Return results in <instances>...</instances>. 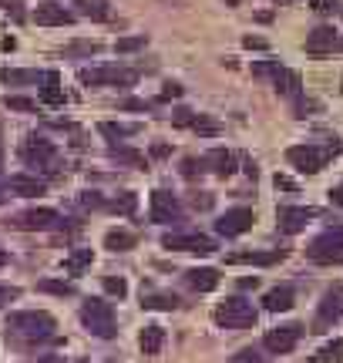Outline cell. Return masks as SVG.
I'll list each match as a JSON object with an SVG mask.
<instances>
[{
	"label": "cell",
	"mask_w": 343,
	"mask_h": 363,
	"mask_svg": "<svg viewBox=\"0 0 343 363\" xmlns=\"http://www.w3.org/2000/svg\"><path fill=\"white\" fill-rule=\"evenodd\" d=\"M7 330L21 340H47L57 330V320L44 310H21L7 316Z\"/></svg>",
	"instance_id": "obj_1"
},
{
	"label": "cell",
	"mask_w": 343,
	"mask_h": 363,
	"mask_svg": "<svg viewBox=\"0 0 343 363\" xmlns=\"http://www.w3.org/2000/svg\"><path fill=\"white\" fill-rule=\"evenodd\" d=\"M81 323L101 340H111L118 333L115 330V310H111V303H105V299H84L81 303Z\"/></svg>",
	"instance_id": "obj_2"
},
{
	"label": "cell",
	"mask_w": 343,
	"mask_h": 363,
	"mask_svg": "<svg viewBox=\"0 0 343 363\" xmlns=\"http://www.w3.org/2000/svg\"><path fill=\"white\" fill-rule=\"evenodd\" d=\"M212 320H215L219 326H225V330H242V326L256 323V306H252L249 299H242V296H229V299H223V303L215 306Z\"/></svg>",
	"instance_id": "obj_3"
},
{
	"label": "cell",
	"mask_w": 343,
	"mask_h": 363,
	"mask_svg": "<svg viewBox=\"0 0 343 363\" xmlns=\"http://www.w3.org/2000/svg\"><path fill=\"white\" fill-rule=\"evenodd\" d=\"M306 256L320 266L327 262H343V229H327L323 235H317L310 246H306Z\"/></svg>",
	"instance_id": "obj_4"
},
{
	"label": "cell",
	"mask_w": 343,
	"mask_h": 363,
	"mask_svg": "<svg viewBox=\"0 0 343 363\" xmlns=\"http://www.w3.org/2000/svg\"><path fill=\"white\" fill-rule=\"evenodd\" d=\"M78 81L88 84V88H98V84H121L128 88L138 81V71H128V67H84L78 71Z\"/></svg>",
	"instance_id": "obj_5"
},
{
	"label": "cell",
	"mask_w": 343,
	"mask_h": 363,
	"mask_svg": "<svg viewBox=\"0 0 343 363\" xmlns=\"http://www.w3.org/2000/svg\"><path fill=\"white\" fill-rule=\"evenodd\" d=\"M11 225L13 229H21V233H47V229L64 225V219H61L54 208H27V212H21V216H13Z\"/></svg>",
	"instance_id": "obj_6"
},
{
	"label": "cell",
	"mask_w": 343,
	"mask_h": 363,
	"mask_svg": "<svg viewBox=\"0 0 343 363\" xmlns=\"http://www.w3.org/2000/svg\"><path fill=\"white\" fill-rule=\"evenodd\" d=\"M162 246L175 249V252H198V256L215 252V242L202 233H169V235H162Z\"/></svg>",
	"instance_id": "obj_7"
},
{
	"label": "cell",
	"mask_w": 343,
	"mask_h": 363,
	"mask_svg": "<svg viewBox=\"0 0 343 363\" xmlns=\"http://www.w3.org/2000/svg\"><path fill=\"white\" fill-rule=\"evenodd\" d=\"M343 316V286H330L323 299H320L317 310V323H313V333H323L327 326H333Z\"/></svg>",
	"instance_id": "obj_8"
},
{
	"label": "cell",
	"mask_w": 343,
	"mask_h": 363,
	"mask_svg": "<svg viewBox=\"0 0 343 363\" xmlns=\"http://www.w3.org/2000/svg\"><path fill=\"white\" fill-rule=\"evenodd\" d=\"M286 158H290L293 169L306 172V175H317V172H323V165H327V152L317 148V145H293L290 152H286Z\"/></svg>",
	"instance_id": "obj_9"
},
{
	"label": "cell",
	"mask_w": 343,
	"mask_h": 363,
	"mask_svg": "<svg viewBox=\"0 0 343 363\" xmlns=\"http://www.w3.org/2000/svg\"><path fill=\"white\" fill-rule=\"evenodd\" d=\"M303 337V326L300 323H286V326H273V330H266L263 337V347L269 353H290L296 343Z\"/></svg>",
	"instance_id": "obj_10"
},
{
	"label": "cell",
	"mask_w": 343,
	"mask_h": 363,
	"mask_svg": "<svg viewBox=\"0 0 343 363\" xmlns=\"http://www.w3.org/2000/svg\"><path fill=\"white\" fill-rule=\"evenodd\" d=\"M252 222H256V216H252V208H229L225 216H219V222H215V229H219V235H225V239H232V235H242L246 229H252Z\"/></svg>",
	"instance_id": "obj_11"
},
{
	"label": "cell",
	"mask_w": 343,
	"mask_h": 363,
	"mask_svg": "<svg viewBox=\"0 0 343 363\" xmlns=\"http://www.w3.org/2000/svg\"><path fill=\"white\" fill-rule=\"evenodd\" d=\"M152 219L155 222H179L182 219V206H179V199L165 189L159 192H152Z\"/></svg>",
	"instance_id": "obj_12"
},
{
	"label": "cell",
	"mask_w": 343,
	"mask_h": 363,
	"mask_svg": "<svg viewBox=\"0 0 343 363\" xmlns=\"http://www.w3.org/2000/svg\"><path fill=\"white\" fill-rule=\"evenodd\" d=\"M320 212L317 208H303V206H286V208H279V229L283 233H300V229H306L310 225V219H317Z\"/></svg>",
	"instance_id": "obj_13"
},
{
	"label": "cell",
	"mask_w": 343,
	"mask_h": 363,
	"mask_svg": "<svg viewBox=\"0 0 343 363\" xmlns=\"http://www.w3.org/2000/svg\"><path fill=\"white\" fill-rule=\"evenodd\" d=\"M34 21H38L40 27H67V24H74V13L64 11V7L54 4V0H44V4L34 7Z\"/></svg>",
	"instance_id": "obj_14"
},
{
	"label": "cell",
	"mask_w": 343,
	"mask_h": 363,
	"mask_svg": "<svg viewBox=\"0 0 343 363\" xmlns=\"http://www.w3.org/2000/svg\"><path fill=\"white\" fill-rule=\"evenodd\" d=\"M333 51H340V38H337L333 27H317V30L306 38V54L323 57V54H333Z\"/></svg>",
	"instance_id": "obj_15"
},
{
	"label": "cell",
	"mask_w": 343,
	"mask_h": 363,
	"mask_svg": "<svg viewBox=\"0 0 343 363\" xmlns=\"http://www.w3.org/2000/svg\"><path fill=\"white\" fill-rule=\"evenodd\" d=\"M21 155H24L27 165H44V162H51L54 158V145L47 142V138H27L24 145H21Z\"/></svg>",
	"instance_id": "obj_16"
},
{
	"label": "cell",
	"mask_w": 343,
	"mask_h": 363,
	"mask_svg": "<svg viewBox=\"0 0 343 363\" xmlns=\"http://www.w3.org/2000/svg\"><path fill=\"white\" fill-rule=\"evenodd\" d=\"M286 259V249H273V252H236L229 256V266H273V262Z\"/></svg>",
	"instance_id": "obj_17"
},
{
	"label": "cell",
	"mask_w": 343,
	"mask_h": 363,
	"mask_svg": "<svg viewBox=\"0 0 343 363\" xmlns=\"http://www.w3.org/2000/svg\"><path fill=\"white\" fill-rule=\"evenodd\" d=\"M273 84H276V91L286 94V98H300V91H303L300 71H290V67H279L276 74H273Z\"/></svg>",
	"instance_id": "obj_18"
},
{
	"label": "cell",
	"mask_w": 343,
	"mask_h": 363,
	"mask_svg": "<svg viewBox=\"0 0 343 363\" xmlns=\"http://www.w3.org/2000/svg\"><path fill=\"white\" fill-rule=\"evenodd\" d=\"M185 283L198 289V293H212L215 286H219V269H209V266H202V269H189L185 272Z\"/></svg>",
	"instance_id": "obj_19"
},
{
	"label": "cell",
	"mask_w": 343,
	"mask_h": 363,
	"mask_svg": "<svg viewBox=\"0 0 343 363\" xmlns=\"http://www.w3.org/2000/svg\"><path fill=\"white\" fill-rule=\"evenodd\" d=\"M293 286H276V289H269L263 296V306L269 313H286V310H293Z\"/></svg>",
	"instance_id": "obj_20"
},
{
	"label": "cell",
	"mask_w": 343,
	"mask_h": 363,
	"mask_svg": "<svg viewBox=\"0 0 343 363\" xmlns=\"http://www.w3.org/2000/svg\"><path fill=\"white\" fill-rule=\"evenodd\" d=\"M138 347H142V353H145V357H155V353L165 347V330H162V326H155V323L145 326V330L138 333Z\"/></svg>",
	"instance_id": "obj_21"
},
{
	"label": "cell",
	"mask_w": 343,
	"mask_h": 363,
	"mask_svg": "<svg viewBox=\"0 0 343 363\" xmlns=\"http://www.w3.org/2000/svg\"><path fill=\"white\" fill-rule=\"evenodd\" d=\"M7 189H11L13 195H24V199H30V195H44L47 192V185L40 179H27V175H11V182H7Z\"/></svg>",
	"instance_id": "obj_22"
},
{
	"label": "cell",
	"mask_w": 343,
	"mask_h": 363,
	"mask_svg": "<svg viewBox=\"0 0 343 363\" xmlns=\"http://www.w3.org/2000/svg\"><path fill=\"white\" fill-rule=\"evenodd\" d=\"M206 165H212V172H215L219 179H225V175H232V172H236V155H232V152H225V148H215V152H209Z\"/></svg>",
	"instance_id": "obj_23"
},
{
	"label": "cell",
	"mask_w": 343,
	"mask_h": 363,
	"mask_svg": "<svg viewBox=\"0 0 343 363\" xmlns=\"http://www.w3.org/2000/svg\"><path fill=\"white\" fill-rule=\"evenodd\" d=\"M135 242H138V235L128 229H111L105 235V249H111V252H128V249H135Z\"/></svg>",
	"instance_id": "obj_24"
},
{
	"label": "cell",
	"mask_w": 343,
	"mask_h": 363,
	"mask_svg": "<svg viewBox=\"0 0 343 363\" xmlns=\"http://www.w3.org/2000/svg\"><path fill=\"white\" fill-rule=\"evenodd\" d=\"M179 303H182V299L172 296V293H148V296H142V306H145V310H179Z\"/></svg>",
	"instance_id": "obj_25"
},
{
	"label": "cell",
	"mask_w": 343,
	"mask_h": 363,
	"mask_svg": "<svg viewBox=\"0 0 343 363\" xmlns=\"http://www.w3.org/2000/svg\"><path fill=\"white\" fill-rule=\"evenodd\" d=\"M91 262H94V252H91V249H78V252H71V256L64 259V269L71 272V276H81V272L88 269Z\"/></svg>",
	"instance_id": "obj_26"
},
{
	"label": "cell",
	"mask_w": 343,
	"mask_h": 363,
	"mask_svg": "<svg viewBox=\"0 0 343 363\" xmlns=\"http://www.w3.org/2000/svg\"><path fill=\"white\" fill-rule=\"evenodd\" d=\"M74 7H81L84 17H91V21H108V0H74Z\"/></svg>",
	"instance_id": "obj_27"
},
{
	"label": "cell",
	"mask_w": 343,
	"mask_h": 363,
	"mask_svg": "<svg viewBox=\"0 0 343 363\" xmlns=\"http://www.w3.org/2000/svg\"><path fill=\"white\" fill-rule=\"evenodd\" d=\"M44 78L47 74H40V71H0V81H7V84H34Z\"/></svg>",
	"instance_id": "obj_28"
},
{
	"label": "cell",
	"mask_w": 343,
	"mask_h": 363,
	"mask_svg": "<svg viewBox=\"0 0 343 363\" xmlns=\"http://www.w3.org/2000/svg\"><path fill=\"white\" fill-rule=\"evenodd\" d=\"M317 363H343V340H330V343L317 353Z\"/></svg>",
	"instance_id": "obj_29"
},
{
	"label": "cell",
	"mask_w": 343,
	"mask_h": 363,
	"mask_svg": "<svg viewBox=\"0 0 343 363\" xmlns=\"http://www.w3.org/2000/svg\"><path fill=\"white\" fill-rule=\"evenodd\" d=\"M111 208H115L118 216H132L135 208H138V199H135V192H121L118 199H111Z\"/></svg>",
	"instance_id": "obj_30"
},
{
	"label": "cell",
	"mask_w": 343,
	"mask_h": 363,
	"mask_svg": "<svg viewBox=\"0 0 343 363\" xmlns=\"http://www.w3.org/2000/svg\"><path fill=\"white\" fill-rule=\"evenodd\" d=\"M44 84H47V88H44V101H51V104H61V101H64V91H57L61 84H57V74H54V71H47Z\"/></svg>",
	"instance_id": "obj_31"
},
{
	"label": "cell",
	"mask_w": 343,
	"mask_h": 363,
	"mask_svg": "<svg viewBox=\"0 0 343 363\" xmlns=\"http://www.w3.org/2000/svg\"><path fill=\"white\" fill-rule=\"evenodd\" d=\"M135 131H138V125H115V121H105V125H101V135H105V138H128Z\"/></svg>",
	"instance_id": "obj_32"
},
{
	"label": "cell",
	"mask_w": 343,
	"mask_h": 363,
	"mask_svg": "<svg viewBox=\"0 0 343 363\" xmlns=\"http://www.w3.org/2000/svg\"><path fill=\"white\" fill-rule=\"evenodd\" d=\"M192 131H196V135H219V121H215V118H206V115H196Z\"/></svg>",
	"instance_id": "obj_33"
},
{
	"label": "cell",
	"mask_w": 343,
	"mask_h": 363,
	"mask_svg": "<svg viewBox=\"0 0 343 363\" xmlns=\"http://www.w3.org/2000/svg\"><path fill=\"white\" fill-rule=\"evenodd\" d=\"M4 104L11 108V111H38V101H30V98H21V94H7Z\"/></svg>",
	"instance_id": "obj_34"
},
{
	"label": "cell",
	"mask_w": 343,
	"mask_h": 363,
	"mask_svg": "<svg viewBox=\"0 0 343 363\" xmlns=\"http://www.w3.org/2000/svg\"><path fill=\"white\" fill-rule=\"evenodd\" d=\"M229 363H266V357L256 347H242L236 357H229Z\"/></svg>",
	"instance_id": "obj_35"
},
{
	"label": "cell",
	"mask_w": 343,
	"mask_h": 363,
	"mask_svg": "<svg viewBox=\"0 0 343 363\" xmlns=\"http://www.w3.org/2000/svg\"><path fill=\"white\" fill-rule=\"evenodd\" d=\"M105 293H111V296H128V283L121 279V276H105Z\"/></svg>",
	"instance_id": "obj_36"
},
{
	"label": "cell",
	"mask_w": 343,
	"mask_h": 363,
	"mask_svg": "<svg viewBox=\"0 0 343 363\" xmlns=\"http://www.w3.org/2000/svg\"><path fill=\"white\" fill-rule=\"evenodd\" d=\"M40 289H44V293H54V296H71V293H74L71 283H57V279H44Z\"/></svg>",
	"instance_id": "obj_37"
},
{
	"label": "cell",
	"mask_w": 343,
	"mask_h": 363,
	"mask_svg": "<svg viewBox=\"0 0 343 363\" xmlns=\"http://www.w3.org/2000/svg\"><path fill=\"white\" fill-rule=\"evenodd\" d=\"M202 169H206V158H185V162H182V175H185V179H196V175H202Z\"/></svg>",
	"instance_id": "obj_38"
},
{
	"label": "cell",
	"mask_w": 343,
	"mask_h": 363,
	"mask_svg": "<svg viewBox=\"0 0 343 363\" xmlns=\"http://www.w3.org/2000/svg\"><path fill=\"white\" fill-rule=\"evenodd\" d=\"M138 48H145V34H142V38H121L118 44H115V51H118V54L138 51Z\"/></svg>",
	"instance_id": "obj_39"
},
{
	"label": "cell",
	"mask_w": 343,
	"mask_h": 363,
	"mask_svg": "<svg viewBox=\"0 0 343 363\" xmlns=\"http://www.w3.org/2000/svg\"><path fill=\"white\" fill-rule=\"evenodd\" d=\"M111 158H118V162H132V165H142L145 158L138 155V152H132V148H111Z\"/></svg>",
	"instance_id": "obj_40"
},
{
	"label": "cell",
	"mask_w": 343,
	"mask_h": 363,
	"mask_svg": "<svg viewBox=\"0 0 343 363\" xmlns=\"http://www.w3.org/2000/svg\"><path fill=\"white\" fill-rule=\"evenodd\" d=\"M192 121H196V111H189V108H179L172 115V125H179V128H192Z\"/></svg>",
	"instance_id": "obj_41"
},
{
	"label": "cell",
	"mask_w": 343,
	"mask_h": 363,
	"mask_svg": "<svg viewBox=\"0 0 343 363\" xmlns=\"http://www.w3.org/2000/svg\"><path fill=\"white\" fill-rule=\"evenodd\" d=\"M98 51H101L98 40H81V44H74V48H67V54H98Z\"/></svg>",
	"instance_id": "obj_42"
},
{
	"label": "cell",
	"mask_w": 343,
	"mask_h": 363,
	"mask_svg": "<svg viewBox=\"0 0 343 363\" xmlns=\"http://www.w3.org/2000/svg\"><path fill=\"white\" fill-rule=\"evenodd\" d=\"M320 104L317 101H310V98H303V94H300V98H296V104H293V111H296V118H306V111H317Z\"/></svg>",
	"instance_id": "obj_43"
},
{
	"label": "cell",
	"mask_w": 343,
	"mask_h": 363,
	"mask_svg": "<svg viewBox=\"0 0 343 363\" xmlns=\"http://www.w3.org/2000/svg\"><path fill=\"white\" fill-rule=\"evenodd\" d=\"M276 71H279L276 61H259V65H252V74H256V78H263V74H276Z\"/></svg>",
	"instance_id": "obj_44"
},
{
	"label": "cell",
	"mask_w": 343,
	"mask_h": 363,
	"mask_svg": "<svg viewBox=\"0 0 343 363\" xmlns=\"http://www.w3.org/2000/svg\"><path fill=\"white\" fill-rule=\"evenodd\" d=\"M13 299H21V289L17 286H0V306H7Z\"/></svg>",
	"instance_id": "obj_45"
},
{
	"label": "cell",
	"mask_w": 343,
	"mask_h": 363,
	"mask_svg": "<svg viewBox=\"0 0 343 363\" xmlns=\"http://www.w3.org/2000/svg\"><path fill=\"white\" fill-rule=\"evenodd\" d=\"M172 98H182V84H175V81H169L162 91V101H172Z\"/></svg>",
	"instance_id": "obj_46"
},
{
	"label": "cell",
	"mask_w": 343,
	"mask_h": 363,
	"mask_svg": "<svg viewBox=\"0 0 343 363\" xmlns=\"http://www.w3.org/2000/svg\"><path fill=\"white\" fill-rule=\"evenodd\" d=\"M81 206H84V208H98V206H101V195H98V192H81Z\"/></svg>",
	"instance_id": "obj_47"
},
{
	"label": "cell",
	"mask_w": 343,
	"mask_h": 363,
	"mask_svg": "<svg viewBox=\"0 0 343 363\" xmlns=\"http://www.w3.org/2000/svg\"><path fill=\"white\" fill-rule=\"evenodd\" d=\"M242 48H249V51H266V48H269V44H266L263 38H242Z\"/></svg>",
	"instance_id": "obj_48"
},
{
	"label": "cell",
	"mask_w": 343,
	"mask_h": 363,
	"mask_svg": "<svg viewBox=\"0 0 343 363\" xmlns=\"http://www.w3.org/2000/svg\"><path fill=\"white\" fill-rule=\"evenodd\" d=\"M125 111H148V101H138V98H128V101H121Z\"/></svg>",
	"instance_id": "obj_49"
},
{
	"label": "cell",
	"mask_w": 343,
	"mask_h": 363,
	"mask_svg": "<svg viewBox=\"0 0 343 363\" xmlns=\"http://www.w3.org/2000/svg\"><path fill=\"white\" fill-rule=\"evenodd\" d=\"M192 206H196V208H209L212 206V195L209 192H196V195H192Z\"/></svg>",
	"instance_id": "obj_50"
},
{
	"label": "cell",
	"mask_w": 343,
	"mask_h": 363,
	"mask_svg": "<svg viewBox=\"0 0 343 363\" xmlns=\"http://www.w3.org/2000/svg\"><path fill=\"white\" fill-rule=\"evenodd\" d=\"M276 189H286V192H296V182L290 175H276Z\"/></svg>",
	"instance_id": "obj_51"
},
{
	"label": "cell",
	"mask_w": 343,
	"mask_h": 363,
	"mask_svg": "<svg viewBox=\"0 0 343 363\" xmlns=\"http://www.w3.org/2000/svg\"><path fill=\"white\" fill-rule=\"evenodd\" d=\"M333 7H337V0H313V11H320V13H330Z\"/></svg>",
	"instance_id": "obj_52"
},
{
	"label": "cell",
	"mask_w": 343,
	"mask_h": 363,
	"mask_svg": "<svg viewBox=\"0 0 343 363\" xmlns=\"http://www.w3.org/2000/svg\"><path fill=\"white\" fill-rule=\"evenodd\" d=\"M330 199L337 202V206H343V185H337V189H330Z\"/></svg>",
	"instance_id": "obj_53"
},
{
	"label": "cell",
	"mask_w": 343,
	"mask_h": 363,
	"mask_svg": "<svg viewBox=\"0 0 343 363\" xmlns=\"http://www.w3.org/2000/svg\"><path fill=\"white\" fill-rule=\"evenodd\" d=\"M239 286H242V289H256V286H259V279H256V276H246Z\"/></svg>",
	"instance_id": "obj_54"
},
{
	"label": "cell",
	"mask_w": 343,
	"mask_h": 363,
	"mask_svg": "<svg viewBox=\"0 0 343 363\" xmlns=\"http://www.w3.org/2000/svg\"><path fill=\"white\" fill-rule=\"evenodd\" d=\"M152 155H155V158H165V155H169V145H155V148H152Z\"/></svg>",
	"instance_id": "obj_55"
},
{
	"label": "cell",
	"mask_w": 343,
	"mask_h": 363,
	"mask_svg": "<svg viewBox=\"0 0 343 363\" xmlns=\"http://www.w3.org/2000/svg\"><path fill=\"white\" fill-rule=\"evenodd\" d=\"M38 363H64V357H40Z\"/></svg>",
	"instance_id": "obj_56"
},
{
	"label": "cell",
	"mask_w": 343,
	"mask_h": 363,
	"mask_svg": "<svg viewBox=\"0 0 343 363\" xmlns=\"http://www.w3.org/2000/svg\"><path fill=\"white\" fill-rule=\"evenodd\" d=\"M4 262H7V252H4V249H0V266H4Z\"/></svg>",
	"instance_id": "obj_57"
},
{
	"label": "cell",
	"mask_w": 343,
	"mask_h": 363,
	"mask_svg": "<svg viewBox=\"0 0 343 363\" xmlns=\"http://www.w3.org/2000/svg\"><path fill=\"white\" fill-rule=\"evenodd\" d=\"M225 4H239V0H225Z\"/></svg>",
	"instance_id": "obj_58"
},
{
	"label": "cell",
	"mask_w": 343,
	"mask_h": 363,
	"mask_svg": "<svg viewBox=\"0 0 343 363\" xmlns=\"http://www.w3.org/2000/svg\"><path fill=\"white\" fill-rule=\"evenodd\" d=\"M105 363H118V360H105Z\"/></svg>",
	"instance_id": "obj_59"
},
{
	"label": "cell",
	"mask_w": 343,
	"mask_h": 363,
	"mask_svg": "<svg viewBox=\"0 0 343 363\" xmlns=\"http://www.w3.org/2000/svg\"><path fill=\"white\" fill-rule=\"evenodd\" d=\"M340 51H343V40H340Z\"/></svg>",
	"instance_id": "obj_60"
}]
</instances>
